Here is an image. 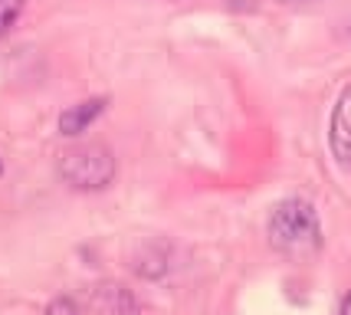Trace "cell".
<instances>
[{
    "label": "cell",
    "instance_id": "6da1fadb",
    "mask_svg": "<svg viewBox=\"0 0 351 315\" xmlns=\"http://www.w3.org/2000/svg\"><path fill=\"white\" fill-rule=\"evenodd\" d=\"M266 237H269V246L276 253L292 256V259H306L322 246L319 213L302 197H286L269 213Z\"/></svg>",
    "mask_w": 351,
    "mask_h": 315
},
{
    "label": "cell",
    "instance_id": "7a4b0ae2",
    "mask_svg": "<svg viewBox=\"0 0 351 315\" xmlns=\"http://www.w3.org/2000/svg\"><path fill=\"white\" fill-rule=\"evenodd\" d=\"M60 178L73 191H102L115 178V154L99 141L66 148L60 154Z\"/></svg>",
    "mask_w": 351,
    "mask_h": 315
},
{
    "label": "cell",
    "instance_id": "3957f363",
    "mask_svg": "<svg viewBox=\"0 0 351 315\" xmlns=\"http://www.w3.org/2000/svg\"><path fill=\"white\" fill-rule=\"evenodd\" d=\"M76 305L79 315H138L135 296L115 283L92 285L89 292L82 296V302H76Z\"/></svg>",
    "mask_w": 351,
    "mask_h": 315
},
{
    "label": "cell",
    "instance_id": "277c9868",
    "mask_svg": "<svg viewBox=\"0 0 351 315\" xmlns=\"http://www.w3.org/2000/svg\"><path fill=\"white\" fill-rule=\"evenodd\" d=\"M328 145L332 154L338 158V165L351 167V82L341 89L332 119H328Z\"/></svg>",
    "mask_w": 351,
    "mask_h": 315
},
{
    "label": "cell",
    "instance_id": "5b68a950",
    "mask_svg": "<svg viewBox=\"0 0 351 315\" xmlns=\"http://www.w3.org/2000/svg\"><path fill=\"white\" fill-rule=\"evenodd\" d=\"M106 105H108L106 99H86V102H79V105H69V108L60 115V132L69 138L89 132V125L106 112Z\"/></svg>",
    "mask_w": 351,
    "mask_h": 315
},
{
    "label": "cell",
    "instance_id": "8992f818",
    "mask_svg": "<svg viewBox=\"0 0 351 315\" xmlns=\"http://www.w3.org/2000/svg\"><path fill=\"white\" fill-rule=\"evenodd\" d=\"M23 3H27V0H0V40L10 33V27L16 23V16L23 14Z\"/></svg>",
    "mask_w": 351,
    "mask_h": 315
},
{
    "label": "cell",
    "instance_id": "52a82bcc",
    "mask_svg": "<svg viewBox=\"0 0 351 315\" xmlns=\"http://www.w3.org/2000/svg\"><path fill=\"white\" fill-rule=\"evenodd\" d=\"M43 315H79V305L76 299H69V296H60V299H53L46 305Z\"/></svg>",
    "mask_w": 351,
    "mask_h": 315
},
{
    "label": "cell",
    "instance_id": "ba28073f",
    "mask_svg": "<svg viewBox=\"0 0 351 315\" xmlns=\"http://www.w3.org/2000/svg\"><path fill=\"white\" fill-rule=\"evenodd\" d=\"M338 315H351V289L345 292V299H341V305H338Z\"/></svg>",
    "mask_w": 351,
    "mask_h": 315
},
{
    "label": "cell",
    "instance_id": "9c48e42d",
    "mask_svg": "<svg viewBox=\"0 0 351 315\" xmlns=\"http://www.w3.org/2000/svg\"><path fill=\"white\" fill-rule=\"evenodd\" d=\"M279 3H308V0H279Z\"/></svg>",
    "mask_w": 351,
    "mask_h": 315
}]
</instances>
